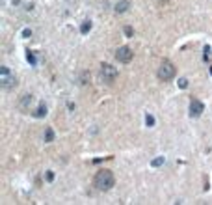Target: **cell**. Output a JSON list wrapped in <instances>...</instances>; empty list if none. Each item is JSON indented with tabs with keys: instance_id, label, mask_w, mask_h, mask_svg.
<instances>
[{
	"instance_id": "6da1fadb",
	"label": "cell",
	"mask_w": 212,
	"mask_h": 205,
	"mask_svg": "<svg viewBox=\"0 0 212 205\" xmlns=\"http://www.w3.org/2000/svg\"><path fill=\"white\" fill-rule=\"evenodd\" d=\"M113 183H115V177L110 170H99L95 179H93V185H95L97 190H110L113 187Z\"/></svg>"
},
{
	"instance_id": "7a4b0ae2",
	"label": "cell",
	"mask_w": 212,
	"mask_h": 205,
	"mask_svg": "<svg viewBox=\"0 0 212 205\" xmlns=\"http://www.w3.org/2000/svg\"><path fill=\"white\" fill-rule=\"evenodd\" d=\"M175 77V65L171 64V62H162L160 64V67H158V78L160 80H164V82H167V80H171V78Z\"/></svg>"
},
{
	"instance_id": "3957f363",
	"label": "cell",
	"mask_w": 212,
	"mask_h": 205,
	"mask_svg": "<svg viewBox=\"0 0 212 205\" xmlns=\"http://www.w3.org/2000/svg\"><path fill=\"white\" fill-rule=\"evenodd\" d=\"M101 77H103V80L106 82V84H112V82L117 78V69L113 67V65H110V64H103L101 65Z\"/></svg>"
},
{
	"instance_id": "277c9868",
	"label": "cell",
	"mask_w": 212,
	"mask_h": 205,
	"mask_svg": "<svg viewBox=\"0 0 212 205\" xmlns=\"http://www.w3.org/2000/svg\"><path fill=\"white\" fill-rule=\"evenodd\" d=\"M132 56H134V52H132L130 47H119V49L115 50V60L119 62V64H128V62L132 60Z\"/></svg>"
},
{
	"instance_id": "5b68a950",
	"label": "cell",
	"mask_w": 212,
	"mask_h": 205,
	"mask_svg": "<svg viewBox=\"0 0 212 205\" xmlns=\"http://www.w3.org/2000/svg\"><path fill=\"white\" fill-rule=\"evenodd\" d=\"M0 86H2L4 90L15 88V86H17V78H15V75H9V73L0 75Z\"/></svg>"
},
{
	"instance_id": "8992f818",
	"label": "cell",
	"mask_w": 212,
	"mask_h": 205,
	"mask_svg": "<svg viewBox=\"0 0 212 205\" xmlns=\"http://www.w3.org/2000/svg\"><path fill=\"white\" fill-rule=\"evenodd\" d=\"M201 112H203V102L197 101V99H194L190 102V116L197 117V116H201Z\"/></svg>"
},
{
	"instance_id": "52a82bcc",
	"label": "cell",
	"mask_w": 212,
	"mask_h": 205,
	"mask_svg": "<svg viewBox=\"0 0 212 205\" xmlns=\"http://www.w3.org/2000/svg\"><path fill=\"white\" fill-rule=\"evenodd\" d=\"M128 6H130L128 0H121V2L115 4V11H117V13H125V11L128 10Z\"/></svg>"
},
{
	"instance_id": "ba28073f",
	"label": "cell",
	"mask_w": 212,
	"mask_h": 205,
	"mask_svg": "<svg viewBox=\"0 0 212 205\" xmlns=\"http://www.w3.org/2000/svg\"><path fill=\"white\" fill-rule=\"evenodd\" d=\"M30 102H32V95H22V99H21V108L26 110Z\"/></svg>"
},
{
	"instance_id": "9c48e42d",
	"label": "cell",
	"mask_w": 212,
	"mask_h": 205,
	"mask_svg": "<svg viewBox=\"0 0 212 205\" xmlns=\"http://www.w3.org/2000/svg\"><path fill=\"white\" fill-rule=\"evenodd\" d=\"M54 140V132H52V129H47V132H45V142H52Z\"/></svg>"
},
{
	"instance_id": "30bf717a",
	"label": "cell",
	"mask_w": 212,
	"mask_h": 205,
	"mask_svg": "<svg viewBox=\"0 0 212 205\" xmlns=\"http://www.w3.org/2000/svg\"><path fill=\"white\" fill-rule=\"evenodd\" d=\"M45 114H47V106H45V105H41V106L37 108V112H35V116L41 117V116H45Z\"/></svg>"
},
{
	"instance_id": "8fae6325",
	"label": "cell",
	"mask_w": 212,
	"mask_h": 205,
	"mask_svg": "<svg viewBox=\"0 0 212 205\" xmlns=\"http://www.w3.org/2000/svg\"><path fill=\"white\" fill-rule=\"evenodd\" d=\"M89 30H91V22H89V21H86L84 24H82V34H88Z\"/></svg>"
},
{
	"instance_id": "7c38bea8",
	"label": "cell",
	"mask_w": 212,
	"mask_h": 205,
	"mask_svg": "<svg viewBox=\"0 0 212 205\" xmlns=\"http://www.w3.org/2000/svg\"><path fill=\"white\" fill-rule=\"evenodd\" d=\"M160 164H164V157H160V159H155V160H153V166H160Z\"/></svg>"
},
{
	"instance_id": "4fadbf2b",
	"label": "cell",
	"mask_w": 212,
	"mask_h": 205,
	"mask_svg": "<svg viewBox=\"0 0 212 205\" xmlns=\"http://www.w3.org/2000/svg\"><path fill=\"white\" fill-rule=\"evenodd\" d=\"M179 86H180V88H186V86H188V80H186V78H180V80H179Z\"/></svg>"
},
{
	"instance_id": "5bb4252c",
	"label": "cell",
	"mask_w": 212,
	"mask_h": 205,
	"mask_svg": "<svg viewBox=\"0 0 212 205\" xmlns=\"http://www.w3.org/2000/svg\"><path fill=\"white\" fill-rule=\"evenodd\" d=\"M125 34H127V37H132V28H130V26L125 28Z\"/></svg>"
},
{
	"instance_id": "9a60e30c",
	"label": "cell",
	"mask_w": 212,
	"mask_h": 205,
	"mask_svg": "<svg viewBox=\"0 0 212 205\" xmlns=\"http://www.w3.org/2000/svg\"><path fill=\"white\" fill-rule=\"evenodd\" d=\"M153 123H155V117H153V116H147V125H153Z\"/></svg>"
},
{
	"instance_id": "2e32d148",
	"label": "cell",
	"mask_w": 212,
	"mask_h": 205,
	"mask_svg": "<svg viewBox=\"0 0 212 205\" xmlns=\"http://www.w3.org/2000/svg\"><path fill=\"white\" fill-rule=\"evenodd\" d=\"M47 179L52 181V179H54V173H52V172H47Z\"/></svg>"
}]
</instances>
